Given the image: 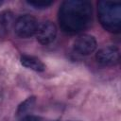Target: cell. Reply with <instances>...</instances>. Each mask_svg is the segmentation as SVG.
<instances>
[{"instance_id":"obj_1","label":"cell","mask_w":121,"mask_h":121,"mask_svg":"<svg viewBox=\"0 0 121 121\" xmlns=\"http://www.w3.org/2000/svg\"><path fill=\"white\" fill-rule=\"evenodd\" d=\"M93 9L87 0H66L59 9V23L60 28L70 34L78 33L86 29L92 22Z\"/></svg>"},{"instance_id":"obj_2","label":"cell","mask_w":121,"mask_h":121,"mask_svg":"<svg viewBox=\"0 0 121 121\" xmlns=\"http://www.w3.org/2000/svg\"><path fill=\"white\" fill-rule=\"evenodd\" d=\"M98 19L109 32L119 33L121 29V3L117 1H104L97 3Z\"/></svg>"},{"instance_id":"obj_3","label":"cell","mask_w":121,"mask_h":121,"mask_svg":"<svg viewBox=\"0 0 121 121\" xmlns=\"http://www.w3.org/2000/svg\"><path fill=\"white\" fill-rule=\"evenodd\" d=\"M38 26L39 25L35 17L29 14H25L15 21L14 31L18 37L26 39L36 34Z\"/></svg>"},{"instance_id":"obj_4","label":"cell","mask_w":121,"mask_h":121,"mask_svg":"<svg viewBox=\"0 0 121 121\" xmlns=\"http://www.w3.org/2000/svg\"><path fill=\"white\" fill-rule=\"evenodd\" d=\"M96 61L105 66L115 65L120 60V51L114 45L105 46L97 51L95 54Z\"/></svg>"},{"instance_id":"obj_5","label":"cell","mask_w":121,"mask_h":121,"mask_svg":"<svg viewBox=\"0 0 121 121\" xmlns=\"http://www.w3.org/2000/svg\"><path fill=\"white\" fill-rule=\"evenodd\" d=\"M57 36V27L54 23L50 21H45L38 26L36 31L37 40L42 44L51 43Z\"/></svg>"},{"instance_id":"obj_6","label":"cell","mask_w":121,"mask_h":121,"mask_svg":"<svg viewBox=\"0 0 121 121\" xmlns=\"http://www.w3.org/2000/svg\"><path fill=\"white\" fill-rule=\"evenodd\" d=\"M96 40L94 36L83 34L76 39L74 42V50L80 55H89L96 48Z\"/></svg>"},{"instance_id":"obj_7","label":"cell","mask_w":121,"mask_h":121,"mask_svg":"<svg viewBox=\"0 0 121 121\" xmlns=\"http://www.w3.org/2000/svg\"><path fill=\"white\" fill-rule=\"evenodd\" d=\"M14 24V14L11 10L6 9L0 12V38L6 37Z\"/></svg>"},{"instance_id":"obj_8","label":"cell","mask_w":121,"mask_h":121,"mask_svg":"<svg viewBox=\"0 0 121 121\" xmlns=\"http://www.w3.org/2000/svg\"><path fill=\"white\" fill-rule=\"evenodd\" d=\"M20 61L25 67L36 72H43L45 70V65L43 64V62L34 56L22 55L20 58Z\"/></svg>"},{"instance_id":"obj_9","label":"cell","mask_w":121,"mask_h":121,"mask_svg":"<svg viewBox=\"0 0 121 121\" xmlns=\"http://www.w3.org/2000/svg\"><path fill=\"white\" fill-rule=\"evenodd\" d=\"M35 101H36V98L35 96H30L28 98H26L24 102H22L19 107H18V110H17V114L20 115L22 113H25L26 112L29 111L35 104Z\"/></svg>"},{"instance_id":"obj_10","label":"cell","mask_w":121,"mask_h":121,"mask_svg":"<svg viewBox=\"0 0 121 121\" xmlns=\"http://www.w3.org/2000/svg\"><path fill=\"white\" fill-rule=\"evenodd\" d=\"M27 4L34 7L35 9H47L50 7L53 2L52 1H27Z\"/></svg>"},{"instance_id":"obj_11","label":"cell","mask_w":121,"mask_h":121,"mask_svg":"<svg viewBox=\"0 0 121 121\" xmlns=\"http://www.w3.org/2000/svg\"><path fill=\"white\" fill-rule=\"evenodd\" d=\"M22 121H42V119L36 115H26L23 117Z\"/></svg>"},{"instance_id":"obj_12","label":"cell","mask_w":121,"mask_h":121,"mask_svg":"<svg viewBox=\"0 0 121 121\" xmlns=\"http://www.w3.org/2000/svg\"><path fill=\"white\" fill-rule=\"evenodd\" d=\"M2 4H3V2H2V1H0V6H1Z\"/></svg>"}]
</instances>
